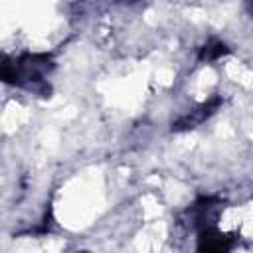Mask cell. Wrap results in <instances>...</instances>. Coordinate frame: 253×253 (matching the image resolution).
<instances>
[{
    "label": "cell",
    "instance_id": "4",
    "mask_svg": "<svg viewBox=\"0 0 253 253\" xmlns=\"http://www.w3.org/2000/svg\"><path fill=\"white\" fill-rule=\"evenodd\" d=\"M229 53V47H227V43L225 42H221V40H210V42H206L202 47H200V51H198V61H206V63H210V61H217V59H221L223 55H227Z\"/></svg>",
    "mask_w": 253,
    "mask_h": 253
},
{
    "label": "cell",
    "instance_id": "5",
    "mask_svg": "<svg viewBox=\"0 0 253 253\" xmlns=\"http://www.w3.org/2000/svg\"><path fill=\"white\" fill-rule=\"evenodd\" d=\"M117 2H126V0H117Z\"/></svg>",
    "mask_w": 253,
    "mask_h": 253
},
{
    "label": "cell",
    "instance_id": "2",
    "mask_svg": "<svg viewBox=\"0 0 253 253\" xmlns=\"http://www.w3.org/2000/svg\"><path fill=\"white\" fill-rule=\"evenodd\" d=\"M221 105H223V99H221L219 95L210 97L208 101H204V103L196 105L194 109H190L188 113L180 115V117L172 123V130H174V132H186V130H192V128L204 125L210 117H213V115L217 113V109H219Z\"/></svg>",
    "mask_w": 253,
    "mask_h": 253
},
{
    "label": "cell",
    "instance_id": "3",
    "mask_svg": "<svg viewBox=\"0 0 253 253\" xmlns=\"http://www.w3.org/2000/svg\"><path fill=\"white\" fill-rule=\"evenodd\" d=\"M198 233V251H213V253H225V251H231L233 245H235V239L233 235L221 231L217 225H211V227H204Z\"/></svg>",
    "mask_w": 253,
    "mask_h": 253
},
{
    "label": "cell",
    "instance_id": "1",
    "mask_svg": "<svg viewBox=\"0 0 253 253\" xmlns=\"http://www.w3.org/2000/svg\"><path fill=\"white\" fill-rule=\"evenodd\" d=\"M55 69V59L47 53H0V83L26 89L30 93L49 97L51 87L47 83Z\"/></svg>",
    "mask_w": 253,
    "mask_h": 253
}]
</instances>
